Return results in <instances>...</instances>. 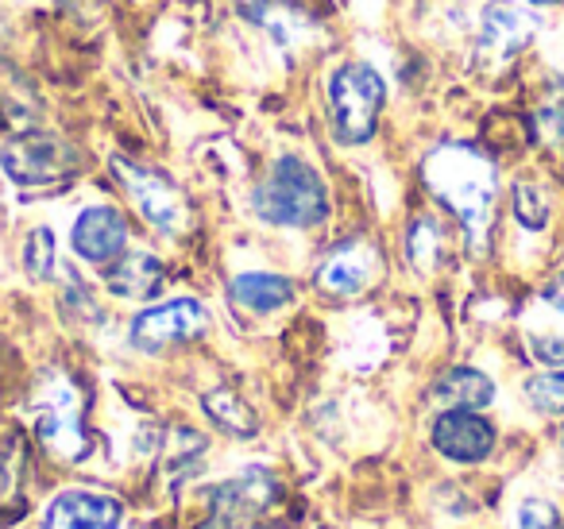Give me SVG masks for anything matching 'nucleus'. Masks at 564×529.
I'll list each match as a JSON object with an SVG mask.
<instances>
[{"instance_id":"6e6552de","label":"nucleus","mask_w":564,"mask_h":529,"mask_svg":"<svg viewBox=\"0 0 564 529\" xmlns=\"http://www.w3.org/2000/svg\"><path fill=\"white\" fill-rule=\"evenodd\" d=\"M274 495H279V487H274L271 472H263V467H251V472L236 475V479L220 483V487L213 490L209 521H205V529H240V526H248L251 518H259V514L274 503Z\"/></svg>"},{"instance_id":"2eb2a0df","label":"nucleus","mask_w":564,"mask_h":529,"mask_svg":"<svg viewBox=\"0 0 564 529\" xmlns=\"http://www.w3.org/2000/svg\"><path fill=\"white\" fill-rule=\"evenodd\" d=\"M433 398L448 410H484L495 398V382L476 367H453L433 382Z\"/></svg>"},{"instance_id":"f8f14e48","label":"nucleus","mask_w":564,"mask_h":529,"mask_svg":"<svg viewBox=\"0 0 564 529\" xmlns=\"http://www.w3.org/2000/svg\"><path fill=\"white\" fill-rule=\"evenodd\" d=\"M124 518V506L112 495L97 490H63L51 498L40 529H117Z\"/></svg>"},{"instance_id":"f3484780","label":"nucleus","mask_w":564,"mask_h":529,"mask_svg":"<svg viewBox=\"0 0 564 529\" xmlns=\"http://www.w3.org/2000/svg\"><path fill=\"white\" fill-rule=\"evenodd\" d=\"M202 402H205V413H209V418L217 421L225 433H232V436H251V433H256V413H251L248 406L232 395V390H225V387L209 390Z\"/></svg>"},{"instance_id":"dca6fc26","label":"nucleus","mask_w":564,"mask_h":529,"mask_svg":"<svg viewBox=\"0 0 564 529\" xmlns=\"http://www.w3.org/2000/svg\"><path fill=\"white\" fill-rule=\"evenodd\" d=\"M294 298V287L282 274H263V271H251L240 274L232 282V302L243 305L251 313H274Z\"/></svg>"},{"instance_id":"39448f33","label":"nucleus","mask_w":564,"mask_h":529,"mask_svg":"<svg viewBox=\"0 0 564 529\" xmlns=\"http://www.w3.org/2000/svg\"><path fill=\"white\" fill-rule=\"evenodd\" d=\"M32 421L35 436L55 452L58 460H82L89 452L86 429H82V402L70 379H51L32 398Z\"/></svg>"},{"instance_id":"a211bd4d","label":"nucleus","mask_w":564,"mask_h":529,"mask_svg":"<svg viewBox=\"0 0 564 529\" xmlns=\"http://www.w3.org/2000/svg\"><path fill=\"white\" fill-rule=\"evenodd\" d=\"M406 256L417 271H433L445 256V233L433 217H417L406 233Z\"/></svg>"},{"instance_id":"412c9836","label":"nucleus","mask_w":564,"mask_h":529,"mask_svg":"<svg viewBox=\"0 0 564 529\" xmlns=\"http://www.w3.org/2000/svg\"><path fill=\"white\" fill-rule=\"evenodd\" d=\"M24 271L35 282H47L55 274V236L51 228H32L24 240Z\"/></svg>"},{"instance_id":"1a4fd4ad","label":"nucleus","mask_w":564,"mask_h":529,"mask_svg":"<svg viewBox=\"0 0 564 529\" xmlns=\"http://www.w3.org/2000/svg\"><path fill=\"white\" fill-rule=\"evenodd\" d=\"M538 32V20L525 9H518L514 0H491L479 17V58L487 63H510L518 51H525V43Z\"/></svg>"},{"instance_id":"9d476101","label":"nucleus","mask_w":564,"mask_h":529,"mask_svg":"<svg viewBox=\"0 0 564 529\" xmlns=\"http://www.w3.org/2000/svg\"><path fill=\"white\" fill-rule=\"evenodd\" d=\"M433 449L453 464H479L495 449V425L476 410H445L433 421Z\"/></svg>"},{"instance_id":"4468645a","label":"nucleus","mask_w":564,"mask_h":529,"mask_svg":"<svg viewBox=\"0 0 564 529\" xmlns=\"http://www.w3.org/2000/svg\"><path fill=\"white\" fill-rule=\"evenodd\" d=\"M109 290L117 298H128V302H148V298L159 294L163 287V263L148 251H128V256L112 259L109 274H105Z\"/></svg>"},{"instance_id":"423d86ee","label":"nucleus","mask_w":564,"mask_h":529,"mask_svg":"<svg viewBox=\"0 0 564 529\" xmlns=\"http://www.w3.org/2000/svg\"><path fill=\"white\" fill-rule=\"evenodd\" d=\"M112 171H117L124 194L132 197V205L140 209V217L148 220L155 233H163V236L186 233L189 205H186V197H182V190L174 186L166 174L151 171V166H140V163H128V159H117Z\"/></svg>"},{"instance_id":"f257e3e1","label":"nucleus","mask_w":564,"mask_h":529,"mask_svg":"<svg viewBox=\"0 0 564 529\" xmlns=\"http://www.w3.org/2000/svg\"><path fill=\"white\" fill-rule=\"evenodd\" d=\"M425 182L437 194V202H445V209L460 217L476 248H484V236L495 217V197H499V174L491 159L464 143L437 148L425 159Z\"/></svg>"},{"instance_id":"393cba45","label":"nucleus","mask_w":564,"mask_h":529,"mask_svg":"<svg viewBox=\"0 0 564 529\" xmlns=\"http://www.w3.org/2000/svg\"><path fill=\"white\" fill-rule=\"evenodd\" d=\"M530 4H538V9H545V4H556V0H530Z\"/></svg>"},{"instance_id":"5701e85b","label":"nucleus","mask_w":564,"mask_h":529,"mask_svg":"<svg viewBox=\"0 0 564 529\" xmlns=\"http://www.w3.org/2000/svg\"><path fill=\"white\" fill-rule=\"evenodd\" d=\"M518 526L522 529H561V514H556L549 503H541V498H530V503H522Z\"/></svg>"},{"instance_id":"b1692460","label":"nucleus","mask_w":564,"mask_h":529,"mask_svg":"<svg viewBox=\"0 0 564 529\" xmlns=\"http://www.w3.org/2000/svg\"><path fill=\"white\" fill-rule=\"evenodd\" d=\"M530 348L541 364H553V367H564V333H530Z\"/></svg>"},{"instance_id":"ddd939ff","label":"nucleus","mask_w":564,"mask_h":529,"mask_svg":"<svg viewBox=\"0 0 564 529\" xmlns=\"http://www.w3.org/2000/svg\"><path fill=\"white\" fill-rule=\"evenodd\" d=\"M376 274H379V251L364 240H352L322 263L317 290L329 298H356L376 282Z\"/></svg>"},{"instance_id":"6ab92c4d","label":"nucleus","mask_w":564,"mask_h":529,"mask_svg":"<svg viewBox=\"0 0 564 529\" xmlns=\"http://www.w3.org/2000/svg\"><path fill=\"white\" fill-rule=\"evenodd\" d=\"M525 402H530L538 413L561 418V413H564V367L525 379Z\"/></svg>"},{"instance_id":"4be33fe9","label":"nucleus","mask_w":564,"mask_h":529,"mask_svg":"<svg viewBox=\"0 0 564 529\" xmlns=\"http://www.w3.org/2000/svg\"><path fill=\"white\" fill-rule=\"evenodd\" d=\"M514 213H518V220H522L525 228H545V220H549V202H545V194H541L538 186H530V182H518L514 186Z\"/></svg>"},{"instance_id":"20e7f679","label":"nucleus","mask_w":564,"mask_h":529,"mask_svg":"<svg viewBox=\"0 0 564 529\" xmlns=\"http://www.w3.org/2000/svg\"><path fill=\"white\" fill-rule=\"evenodd\" d=\"M383 109V78L368 63H345L329 78V117L340 143H368Z\"/></svg>"},{"instance_id":"7ed1b4c3","label":"nucleus","mask_w":564,"mask_h":529,"mask_svg":"<svg viewBox=\"0 0 564 529\" xmlns=\"http://www.w3.org/2000/svg\"><path fill=\"white\" fill-rule=\"evenodd\" d=\"M0 171L24 190H51L82 171V155L70 140L51 132H17L0 148Z\"/></svg>"},{"instance_id":"aec40b11","label":"nucleus","mask_w":564,"mask_h":529,"mask_svg":"<svg viewBox=\"0 0 564 529\" xmlns=\"http://www.w3.org/2000/svg\"><path fill=\"white\" fill-rule=\"evenodd\" d=\"M533 128L545 143H564V82H553L533 112Z\"/></svg>"},{"instance_id":"0eeeda50","label":"nucleus","mask_w":564,"mask_h":529,"mask_svg":"<svg viewBox=\"0 0 564 529\" xmlns=\"http://www.w3.org/2000/svg\"><path fill=\"white\" fill-rule=\"evenodd\" d=\"M205 325H209V313H205V305L197 302V298H174V302L143 310L140 317L132 321L128 341L140 352H148V356H155V352L171 348V344L202 336Z\"/></svg>"},{"instance_id":"9b49d317","label":"nucleus","mask_w":564,"mask_h":529,"mask_svg":"<svg viewBox=\"0 0 564 529\" xmlns=\"http://www.w3.org/2000/svg\"><path fill=\"white\" fill-rule=\"evenodd\" d=\"M70 244L86 263H94V267L112 263V259H120L128 248L124 213L112 209V205H89V209L74 220Z\"/></svg>"},{"instance_id":"f03ea898","label":"nucleus","mask_w":564,"mask_h":529,"mask_svg":"<svg viewBox=\"0 0 564 529\" xmlns=\"http://www.w3.org/2000/svg\"><path fill=\"white\" fill-rule=\"evenodd\" d=\"M251 209L279 228H314L329 217L325 182L306 159L282 155L251 194Z\"/></svg>"}]
</instances>
